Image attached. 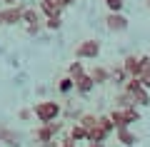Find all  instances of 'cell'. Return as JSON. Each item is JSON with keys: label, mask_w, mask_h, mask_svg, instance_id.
I'll use <instances>...</instances> for the list:
<instances>
[{"label": "cell", "mask_w": 150, "mask_h": 147, "mask_svg": "<svg viewBox=\"0 0 150 147\" xmlns=\"http://www.w3.org/2000/svg\"><path fill=\"white\" fill-rule=\"evenodd\" d=\"M140 68H143L140 55H128V58L123 60V70H125L128 75H140Z\"/></svg>", "instance_id": "obj_10"}, {"label": "cell", "mask_w": 150, "mask_h": 147, "mask_svg": "<svg viewBox=\"0 0 150 147\" xmlns=\"http://www.w3.org/2000/svg\"><path fill=\"white\" fill-rule=\"evenodd\" d=\"M123 112H125V117H128V122L133 125V122H140V110L135 105H128V107H123Z\"/></svg>", "instance_id": "obj_20"}, {"label": "cell", "mask_w": 150, "mask_h": 147, "mask_svg": "<svg viewBox=\"0 0 150 147\" xmlns=\"http://www.w3.org/2000/svg\"><path fill=\"white\" fill-rule=\"evenodd\" d=\"M148 5H150V0H148Z\"/></svg>", "instance_id": "obj_34"}, {"label": "cell", "mask_w": 150, "mask_h": 147, "mask_svg": "<svg viewBox=\"0 0 150 147\" xmlns=\"http://www.w3.org/2000/svg\"><path fill=\"white\" fill-rule=\"evenodd\" d=\"M88 147H105V142H88Z\"/></svg>", "instance_id": "obj_31"}, {"label": "cell", "mask_w": 150, "mask_h": 147, "mask_svg": "<svg viewBox=\"0 0 150 147\" xmlns=\"http://www.w3.org/2000/svg\"><path fill=\"white\" fill-rule=\"evenodd\" d=\"M0 142L8 147H20V137L15 130H10L8 125H0Z\"/></svg>", "instance_id": "obj_6"}, {"label": "cell", "mask_w": 150, "mask_h": 147, "mask_svg": "<svg viewBox=\"0 0 150 147\" xmlns=\"http://www.w3.org/2000/svg\"><path fill=\"white\" fill-rule=\"evenodd\" d=\"M58 90H60L63 95L73 92V90H75V80L70 77V75H65V77H60V80H58Z\"/></svg>", "instance_id": "obj_19"}, {"label": "cell", "mask_w": 150, "mask_h": 147, "mask_svg": "<svg viewBox=\"0 0 150 147\" xmlns=\"http://www.w3.org/2000/svg\"><path fill=\"white\" fill-rule=\"evenodd\" d=\"M38 10L43 13L45 18H60L63 15V8H60L58 3H43V0H40V8H38Z\"/></svg>", "instance_id": "obj_13"}, {"label": "cell", "mask_w": 150, "mask_h": 147, "mask_svg": "<svg viewBox=\"0 0 150 147\" xmlns=\"http://www.w3.org/2000/svg\"><path fill=\"white\" fill-rule=\"evenodd\" d=\"M18 117H20V120H25V122H28V120H33V110H28V107H23V110L18 112Z\"/></svg>", "instance_id": "obj_26"}, {"label": "cell", "mask_w": 150, "mask_h": 147, "mask_svg": "<svg viewBox=\"0 0 150 147\" xmlns=\"http://www.w3.org/2000/svg\"><path fill=\"white\" fill-rule=\"evenodd\" d=\"M68 137H70V140H73V142H85V140H88V130H85V127L80 125V122H75V125L70 127Z\"/></svg>", "instance_id": "obj_15"}, {"label": "cell", "mask_w": 150, "mask_h": 147, "mask_svg": "<svg viewBox=\"0 0 150 147\" xmlns=\"http://www.w3.org/2000/svg\"><path fill=\"white\" fill-rule=\"evenodd\" d=\"M68 75H70V77H73V80H78V77H80V75H85V68H83V63H80V60H78V58H75L73 63L68 65Z\"/></svg>", "instance_id": "obj_18"}, {"label": "cell", "mask_w": 150, "mask_h": 147, "mask_svg": "<svg viewBox=\"0 0 150 147\" xmlns=\"http://www.w3.org/2000/svg\"><path fill=\"white\" fill-rule=\"evenodd\" d=\"M108 117L112 120V127H115V130H123V127H130V122H128V117H125L123 107H115V110H112Z\"/></svg>", "instance_id": "obj_12"}, {"label": "cell", "mask_w": 150, "mask_h": 147, "mask_svg": "<svg viewBox=\"0 0 150 147\" xmlns=\"http://www.w3.org/2000/svg\"><path fill=\"white\" fill-rule=\"evenodd\" d=\"M63 25V18H45V27L48 30H60Z\"/></svg>", "instance_id": "obj_25"}, {"label": "cell", "mask_w": 150, "mask_h": 147, "mask_svg": "<svg viewBox=\"0 0 150 147\" xmlns=\"http://www.w3.org/2000/svg\"><path fill=\"white\" fill-rule=\"evenodd\" d=\"M105 23H108V30L110 32H125L128 30V18L123 13H108Z\"/></svg>", "instance_id": "obj_5"}, {"label": "cell", "mask_w": 150, "mask_h": 147, "mask_svg": "<svg viewBox=\"0 0 150 147\" xmlns=\"http://www.w3.org/2000/svg\"><path fill=\"white\" fill-rule=\"evenodd\" d=\"M98 125L103 127V130L108 132V135H112V132H115V127H112V120L108 115H103V117H98Z\"/></svg>", "instance_id": "obj_22"}, {"label": "cell", "mask_w": 150, "mask_h": 147, "mask_svg": "<svg viewBox=\"0 0 150 147\" xmlns=\"http://www.w3.org/2000/svg\"><path fill=\"white\" fill-rule=\"evenodd\" d=\"M43 23V13L35 8H23V25H40Z\"/></svg>", "instance_id": "obj_9"}, {"label": "cell", "mask_w": 150, "mask_h": 147, "mask_svg": "<svg viewBox=\"0 0 150 147\" xmlns=\"http://www.w3.org/2000/svg\"><path fill=\"white\" fill-rule=\"evenodd\" d=\"M40 147H58V142L50 140V142H40Z\"/></svg>", "instance_id": "obj_30"}, {"label": "cell", "mask_w": 150, "mask_h": 147, "mask_svg": "<svg viewBox=\"0 0 150 147\" xmlns=\"http://www.w3.org/2000/svg\"><path fill=\"white\" fill-rule=\"evenodd\" d=\"M93 87H95V82H93V77H90L88 72L80 75V77L75 80V92H80V95H90Z\"/></svg>", "instance_id": "obj_7"}, {"label": "cell", "mask_w": 150, "mask_h": 147, "mask_svg": "<svg viewBox=\"0 0 150 147\" xmlns=\"http://www.w3.org/2000/svg\"><path fill=\"white\" fill-rule=\"evenodd\" d=\"M43 3H58V0H43Z\"/></svg>", "instance_id": "obj_33"}, {"label": "cell", "mask_w": 150, "mask_h": 147, "mask_svg": "<svg viewBox=\"0 0 150 147\" xmlns=\"http://www.w3.org/2000/svg\"><path fill=\"white\" fill-rule=\"evenodd\" d=\"M108 137H110V135H108L100 125H95V127H90V130H88V140H85V142H105Z\"/></svg>", "instance_id": "obj_16"}, {"label": "cell", "mask_w": 150, "mask_h": 147, "mask_svg": "<svg viewBox=\"0 0 150 147\" xmlns=\"http://www.w3.org/2000/svg\"><path fill=\"white\" fill-rule=\"evenodd\" d=\"M73 3H75V0H58V5L63 8V10H65V8H68V5H73Z\"/></svg>", "instance_id": "obj_29"}, {"label": "cell", "mask_w": 150, "mask_h": 147, "mask_svg": "<svg viewBox=\"0 0 150 147\" xmlns=\"http://www.w3.org/2000/svg\"><path fill=\"white\" fill-rule=\"evenodd\" d=\"M5 5H15V3H20V0H3Z\"/></svg>", "instance_id": "obj_32"}, {"label": "cell", "mask_w": 150, "mask_h": 147, "mask_svg": "<svg viewBox=\"0 0 150 147\" xmlns=\"http://www.w3.org/2000/svg\"><path fill=\"white\" fill-rule=\"evenodd\" d=\"M63 130V125H60L58 120H53V122H40V125L35 127V132H33V137H35V142L40 145V142H50V140H55V135Z\"/></svg>", "instance_id": "obj_2"}, {"label": "cell", "mask_w": 150, "mask_h": 147, "mask_svg": "<svg viewBox=\"0 0 150 147\" xmlns=\"http://www.w3.org/2000/svg\"><path fill=\"white\" fill-rule=\"evenodd\" d=\"M128 105H133V97H130V92H120L118 97H115V107H128Z\"/></svg>", "instance_id": "obj_21"}, {"label": "cell", "mask_w": 150, "mask_h": 147, "mask_svg": "<svg viewBox=\"0 0 150 147\" xmlns=\"http://www.w3.org/2000/svg\"><path fill=\"white\" fill-rule=\"evenodd\" d=\"M60 102L55 100H40L35 107H33V117H35L38 122H53L60 117Z\"/></svg>", "instance_id": "obj_1"}, {"label": "cell", "mask_w": 150, "mask_h": 147, "mask_svg": "<svg viewBox=\"0 0 150 147\" xmlns=\"http://www.w3.org/2000/svg\"><path fill=\"white\" fill-rule=\"evenodd\" d=\"M58 147H75V142L70 140V137H63V140L58 142Z\"/></svg>", "instance_id": "obj_28"}, {"label": "cell", "mask_w": 150, "mask_h": 147, "mask_svg": "<svg viewBox=\"0 0 150 147\" xmlns=\"http://www.w3.org/2000/svg\"><path fill=\"white\" fill-rule=\"evenodd\" d=\"M115 137H118V142L120 145H125V147H133L135 142H138V135H135L130 127H123V130H115Z\"/></svg>", "instance_id": "obj_8"}, {"label": "cell", "mask_w": 150, "mask_h": 147, "mask_svg": "<svg viewBox=\"0 0 150 147\" xmlns=\"http://www.w3.org/2000/svg\"><path fill=\"white\" fill-rule=\"evenodd\" d=\"M23 23V5H5L0 8V27L3 25H20Z\"/></svg>", "instance_id": "obj_3"}, {"label": "cell", "mask_w": 150, "mask_h": 147, "mask_svg": "<svg viewBox=\"0 0 150 147\" xmlns=\"http://www.w3.org/2000/svg\"><path fill=\"white\" fill-rule=\"evenodd\" d=\"M128 77H130V75L123 70V65H120V68H112V70H110V82H115L118 87H123Z\"/></svg>", "instance_id": "obj_17"}, {"label": "cell", "mask_w": 150, "mask_h": 147, "mask_svg": "<svg viewBox=\"0 0 150 147\" xmlns=\"http://www.w3.org/2000/svg\"><path fill=\"white\" fill-rule=\"evenodd\" d=\"M103 3L108 5V10H110V13H123V5H125L123 0H103Z\"/></svg>", "instance_id": "obj_23"}, {"label": "cell", "mask_w": 150, "mask_h": 147, "mask_svg": "<svg viewBox=\"0 0 150 147\" xmlns=\"http://www.w3.org/2000/svg\"><path fill=\"white\" fill-rule=\"evenodd\" d=\"M25 32L28 35H38L40 32V25H25Z\"/></svg>", "instance_id": "obj_27"}, {"label": "cell", "mask_w": 150, "mask_h": 147, "mask_svg": "<svg viewBox=\"0 0 150 147\" xmlns=\"http://www.w3.org/2000/svg\"><path fill=\"white\" fill-rule=\"evenodd\" d=\"M100 55V42L98 40H83L75 50V58L78 60H95Z\"/></svg>", "instance_id": "obj_4"}, {"label": "cell", "mask_w": 150, "mask_h": 147, "mask_svg": "<svg viewBox=\"0 0 150 147\" xmlns=\"http://www.w3.org/2000/svg\"><path fill=\"white\" fill-rule=\"evenodd\" d=\"M80 125L85 127V130H90V127L98 125V117H95V115H83V117H80Z\"/></svg>", "instance_id": "obj_24"}, {"label": "cell", "mask_w": 150, "mask_h": 147, "mask_svg": "<svg viewBox=\"0 0 150 147\" xmlns=\"http://www.w3.org/2000/svg\"><path fill=\"white\" fill-rule=\"evenodd\" d=\"M88 75L93 77V82H95V85H105V82H110V70H105V68H93Z\"/></svg>", "instance_id": "obj_14"}, {"label": "cell", "mask_w": 150, "mask_h": 147, "mask_svg": "<svg viewBox=\"0 0 150 147\" xmlns=\"http://www.w3.org/2000/svg\"><path fill=\"white\" fill-rule=\"evenodd\" d=\"M130 97H133L135 107H148L150 105V90H145V87H138L135 92H130Z\"/></svg>", "instance_id": "obj_11"}]
</instances>
